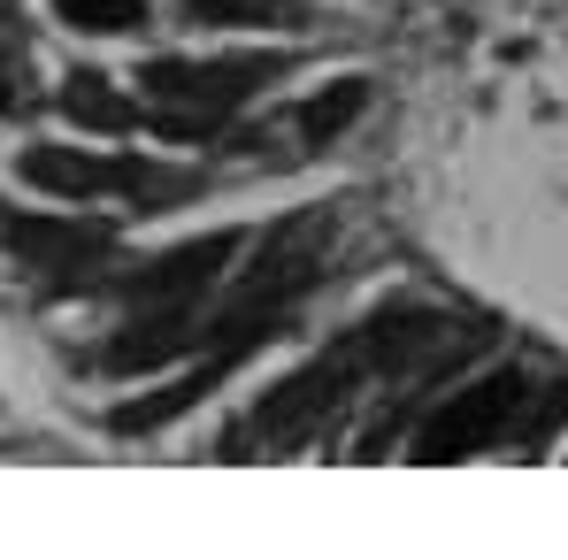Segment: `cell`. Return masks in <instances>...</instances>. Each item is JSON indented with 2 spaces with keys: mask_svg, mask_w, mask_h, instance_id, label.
<instances>
[{
  "mask_svg": "<svg viewBox=\"0 0 568 560\" xmlns=\"http://www.w3.org/2000/svg\"><path fill=\"white\" fill-rule=\"evenodd\" d=\"M523 422H530V376L491 369L476 384H462V391H446V407L415 430V461H469V454L499 446Z\"/></svg>",
  "mask_w": 568,
  "mask_h": 560,
  "instance_id": "obj_4",
  "label": "cell"
},
{
  "mask_svg": "<svg viewBox=\"0 0 568 560\" xmlns=\"http://www.w3.org/2000/svg\"><path fill=\"white\" fill-rule=\"evenodd\" d=\"M331 238H338L331 207H307V215L277 223V231L262 238L254 269L231 284V299H223L215 315H200V354H207V346H270V338L284 330V315L323 284Z\"/></svg>",
  "mask_w": 568,
  "mask_h": 560,
  "instance_id": "obj_2",
  "label": "cell"
},
{
  "mask_svg": "<svg viewBox=\"0 0 568 560\" xmlns=\"http://www.w3.org/2000/svg\"><path fill=\"white\" fill-rule=\"evenodd\" d=\"M115 246V231L93 215H39V207H8L0 200V254L31 262V269H85Z\"/></svg>",
  "mask_w": 568,
  "mask_h": 560,
  "instance_id": "obj_7",
  "label": "cell"
},
{
  "mask_svg": "<svg viewBox=\"0 0 568 560\" xmlns=\"http://www.w3.org/2000/svg\"><path fill=\"white\" fill-rule=\"evenodd\" d=\"M277 70H284L277 54H223V62H146V70H139V93L154 100V123H162L170 139H200V131H215L231 108H246V100L262 93Z\"/></svg>",
  "mask_w": 568,
  "mask_h": 560,
  "instance_id": "obj_3",
  "label": "cell"
},
{
  "mask_svg": "<svg viewBox=\"0 0 568 560\" xmlns=\"http://www.w3.org/2000/svg\"><path fill=\"white\" fill-rule=\"evenodd\" d=\"M23 185L54 192V200H108V192H123V200H139V207H170V200H185L192 177L185 170H162V162H108V154H85V146H31L23 154Z\"/></svg>",
  "mask_w": 568,
  "mask_h": 560,
  "instance_id": "obj_5",
  "label": "cell"
},
{
  "mask_svg": "<svg viewBox=\"0 0 568 560\" xmlns=\"http://www.w3.org/2000/svg\"><path fill=\"white\" fill-rule=\"evenodd\" d=\"M561 415H568V384H546V391L530 399V422H523V438H530V446H546V438L561 430Z\"/></svg>",
  "mask_w": 568,
  "mask_h": 560,
  "instance_id": "obj_13",
  "label": "cell"
},
{
  "mask_svg": "<svg viewBox=\"0 0 568 560\" xmlns=\"http://www.w3.org/2000/svg\"><path fill=\"white\" fill-rule=\"evenodd\" d=\"M185 16H200V23H284L292 8L284 0H185Z\"/></svg>",
  "mask_w": 568,
  "mask_h": 560,
  "instance_id": "obj_12",
  "label": "cell"
},
{
  "mask_svg": "<svg viewBox=\"0 0 568 560\" xmlns=\"http://www.w3.org/2000/svg\"><path fill=\"white\" fill-rule=\"evenodd\" d=\"M469 346H476L469 323H446V315H430V307H384L369 323H354L338 346H323L307 369H292L277 391H262V399L246 407V422L223 438V454H231V461H254V446H262V454H292V446H307L362 384H377V376H438V369H454Z\"/></svg>",
  "mask_w": 568,
  "mask_h": 560,
  "instance_id": "obj_1",
  "label": "cell"
},
{
  "mask_svg": "<svg viewBox=\"0 0 568 560\" xmlns=\"http://www.w3.org/2000/svg\"><path fill=\"white\" fill-rule=\"evenodd\" d=\"M62 115H70L78 131H131V123H139V108L115 93L100 70H70V78H62Z\"/></svg>",
  "mask_w": 568,
  "mask_h": 560,
  "instance_id": "obj_9",
  "label": "cell"
},
{
  "mask_svg": "<svg viewBox=\"0 0 568 560\" xmlns=\"http://www.w3.org/2000/svg\"><path fill=\"white\" fill-rule=\"evenodd\" d=\"M54 16L78 23V31H139L146 0H54Z\"/></svg>",
  "mask_w": 568,
  "mask_h": 560,
  "instance_id": "obj_11",
  "label": "cell"
},
{
  "mask_svg": "<svg viewBox=\"0 0 568 560\" xmlns=\"http://www.w3.org/2000/svg\"><path fill=\"white\" fill-rule=\"evenodd\" d=\"M239 246H246L239 231H207V238H192L178 254L146 262L139 277H108V292H123L139 315H200V292L223 277V262H231Z\"/></svg>",
  "mask_w": 568,
  "mask_h": 560,
  "instance_id": "obj_6",
  "label": "cell"
},
{
  "mask_svg": "<svg viewBox=\"0 0 568 560\" xmlns=\"http://www.w3.org/2000/svg\"><path fill=\"white\" fill-rule=\"evenodd\" d=\"M362 108H369V85H362V78H346V85H331V93H315L307 108H300V131H307V139H338Z\"/></svg>",
  "mask_w": 568,
  "mask_h": 560,
  "instance_id": "obj_10",
  "label": "cell"
},
{
  "mask_svg": "<svg viewBox=\"0 0 568 560\" xmlns=\"http://www.w3.org/2000/svg\"><path fill=\"white\" fill-rule=\"evenodd\" d=\"M8 100H23V47L16 39H0V108Z\"/></svg>",
  "mask_w": 568,
  "mask_h": 560,
  "instance_id": "obj_14",
  "label": "cell"
},
{
  "mask_svg": "<svg viewBox=\"0 0 568 560\" xmlns=\"http://www.w3.org/2000/svg\"><path fill=\"white\" fill-rule=\"evenodd\" d=\"M246 354H262V346H207V354H200V369H185L178 384H170V391H154V399H131V407H115V430L131 438V430H162V422L192 415V407H200V399H207V391H215L223 376L239 369Z\"/></svg>",
  "mask_w": 568,
  "mask_h": 560,
  "instance_id": "obj_8",
  "label": "cell"
}]
</instances>
